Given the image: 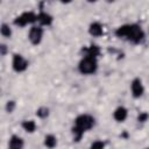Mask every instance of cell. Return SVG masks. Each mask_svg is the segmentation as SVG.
I'll list each match as a JSON object with an SVG mask.
<instances>
[{"label": "cell", "mask_w": 149, "mask_h": 149, "mask_svg": "<svg viewBox=\"0 0 149 149\" xmlns=\"http://www.w3.org/2000/svg\"><path fill=\"white\" fill-rule=\"evenodd\" d=\"M115 35L120 38H126L133 43H141L144 40V33L137 24H123L116 28Z\"/></svg>", "instance_id": "1"}, {"label": "cell", "mask_w": 149, "mask_h": 149, "mask_svg": "<svg viewBox=\"0 0 149 149\" xmlns=\"http://www.w3.org/2000/svg\"><path fill=\"white\" fill-rule=\"evenodd\" d=\"M94 126V118L90 114H80L74 120V126L72 128L73 139L79 141L85 132L90 130Z\"/></svg>", "instance_id": "2"}, {"label": "cell", "mask_w": 149, "mask_h": 149, "mask_svg": "<svg viewBox=\"0 0 149 149\" xmlns=\"http://www.w3.org/2000/svg\"><path fill=\"white\" fill-rule=\"evenodd\" d=\"M97 69H98V63H97V58L94 57L84 56L78 64V70L83 74H92L97 71Z\"/></svg>", "instance_id": "3"}, {"label": "cell", "mask_w": 149, "mask_h": 149, "mask_svg": "<svg viewBox=\"0 0 149 149\" xmlns=\"http://www.w3.org/2000/svg\"><path fill=\"white\" fill-rule=\"evenodd\" d=\"M37 21V15L34 12H24L21 15L16 16L14 20V24L17 27H24L27 24H31Z\"/></svg>", "instance_id": "4"}, {"label": "cell", "mask_w": 149, "mask_h": 149, "mask_svg": "<svg viewBox=\"0 0 149 149\" xmlns=\"http://www.w3.org/2000/svg\"><path fill=\"white\" fill-rule=\"evenodd\" d=\"M12 68L15 72H23L28 69V61L20 54H15L12 59Z\"/></svg>", "instance_id": "5"}, {"label": "cell", "mask_w": 149, "mask_h": 149, "mask_svg": "<svg viewBox=\"0 0 149 149\" xmlns=\"http://www.w3.org/2000/svg\"><path fill=\"white\" fill-rule=\"evenodd\" d=\"M28 38H29L31 44H34V45L40 44L42 42V38H43V28L41 26H33L29 29Z\"/></svg>", "instance_id": "6"}, {"label": "cell", "mask_w": 149, "mask_h": 149, "mask_svg": "<svg viewBox=\"0 0 149 149\" xmlns=\"http://www.w3.org/2000/svg\"><path fill=\"white\" fill-rule=\"evenodd\" d=\"M130 91L134 98H141L144 93V86L140 78H135L130 83Z\"/></svg>", "instance_id": "7"}, {"label": "cell", "mask_w": 149, "mask_h": 149, "mask_svg": "<svg viewBox=\"0 0 149 149\" xmlns=\"http://www.w3.org/2000/svg\"><path fill=\"white\" fill-rule=\"evenodd\" d=\"M128 116V109L125 106H119L113 112V118L116 122H123Z\"/></svg>", "instance_id": "8"}, {"label": "cell", "mask_w": 149, "mask_h": 149, "mask_svg": "<svg viewBox=\"0 0 149 149\" xmlns=\"http://www.w3.org/2000/svg\"><path fill=\"white\" fill-rule=\"evenodd\" d=\"M88 33L93 37H99L104 34V28L100 22H92L88 27Z\"/></svg>", "instance_id": "9"}, {"label": "cell", "mask_w": 149, "mask_h": 149, "mask_svg": "<svg viewBox=\"0 0 149 149\" xmlns=\"http://www.w3.org/2000/svg\"><path fill=\"white\" fill-rule=\"evenodd\" d=\"M24 146V142L22 140V137L17 136V135H12L9 141H8V147L12 149H22Z\"/></svg>", "instance_id": "10"}, {"label": "cell", "mask_w": 149, "mask_h": 149, "mask_svg": "<svg viewBox=\"0 0 149 149\" xmlns=\"http://www.w3.org/2000/svg\"><path fill=\"white\" fill-rule=\"evenodd\" d=\"M37 21L40 22L41 26H50L54 21V17L45 12H41L37 14Z\"/></svg>", "instance_id": "11"}, {"label": "cell", "mask_w": 149, "mask_h": 149, "mask_svg": "<svg viewBox=\"0 0 149 149\" xmlns=\"http://www.w3.org/2000/svg\"><path fill=\"white\" fill-rule=\"evenodd\" d=\"M21 127L23 128V130L31 134L36 130V122L34 120H23L21 123Z\"/></svg>", "instance_id": "12"}, {"label": "cell", "mask_w": 149, "mask_h": 149, "mask_svg": "<svg viewBox=\"0 0 149 149\" xmlns=\"http://www.w3.org/2000/svg\"><path fill=\"white\" fill-rule=\"evenodd\" d=\"M44 146L47 148H54L57 146V137L52 134H48L44 136Z\"/></svg>", "instance_id": "13"}, {"label": "cell", "mask_w": 149, "mask_h": 149, "mask_svg": "<svg viewBox=\"0 0 149 149\" xmlns=\"http://www.w3.org/2000/svg\"><path fill=\"white\" fill-rule=\"evenodd\" d=\"M84 51H85L84 56H90V57H94V58H97V56H99V54H100V49L97 45H91V47L86 48Z\"/></svg>", "instance_id": "14"}, {"label": "cell", "mask_w": 149, "mask_h": 149, "mask_svg": "<svg viewBox=\"0 0 149 149\" xmlns=\"http://www.w3.org/2000/svg\"><path fill=\"white\" fill-rule=\"evenodd\" d=\"M0 33H1V35L3 37L9 38L12 36V28H10V26L7 24V23H2L1 27H0Z\"/></svg>", "instance_id": "15"}, {"label": "cell", "mask_w": 149, "mask_h": 149, "mask_svg": "<svg viewBox=\"0 0 149 149\" xmlns=\"http://www.w3.org/2000/svg\"><path fill=\"white\" fill-rule=\"evenodd\" d=\"M49 108L48 107H44V106H42V107H40L37 111H36V115L38 116V118H41V119H45V118H48L49 116Z\"/></svg>", "instance_id": "16"}, {"label": "cell", "mask_w": 149, "mask_h": 149, "mask_svg": "<svg viewBox=\"0 0 149 149\" xmlns=\"http://www.w3.org/2000/svg\"><path fill=\"white\" fill-rule=\"evenodd\" d=\"M15 107H16V104H15L14 100H8L7 101V104H6V111H7V113H13V111L15 109Z\"/></svg>", "instance_id": "17"}, {"label": "cell", "mask_w": 149, "mask_h": 149, "mask_svg": "<svg viewBox=\"0 0 149 149\" xmlns=\"http://www.w3.org/2000/svg\"><path fill=\"white\" fill-rule=\"evenodd\" d=\"M148 119H149V114H148V113H146V112L140 113V114H139V116H137V121H139V122H146Z\"/></svg>", "instance_id": "18"}, {"label": "cell", "mask_w": 149, "mask_h": 149, "mask_svg": "<svg viewBox=\"0 0 149 149\" xmlns=\"http://www.w3.org/2000/svg\"><path fill=\"white\" fill-rule=\"evenodd\" d=\"M104 147H105V143L102 141H99V140L91 143V148H93V149H100V148H104Z\"/></svg>", "instance_id": "19"}, {"label": "cell", "mask_w": 149, "mask_h": 149, "mask_svg": "<svg viewBox=\"0 0 149 149\" xmlns=\"http://www.w3.org/2000/svg\"><path fill=\"white\" fill-rule=\"evenodd\" d=\"M0 50H1V55H2V56H5V55H6V52H7V47H6V44H3V43H2V44L0 45Z\"/></svg>", "instance_id": "20"}, {"label": "cell", "mask_w": 149, "mask_h": 149, "mask_svg": "<svg viewBox=\"0 0 149 149\" xmlns=\"http://www.w3.org/2000/svg\"><path fill=\"white\" fill-rule=\"evenodd\" d=\"M59 1H61L62 3H70L72 0H59Z\"/></svg>", "instance_id": "21"}, {"label": "cell", "mask_w": 149, "mask_h": 149, "mask_svg": "<svg viewBox=\"0 0 149 149\" xmlns=\"http://www.w3.org/2000/svg\"><path fill=\"white\" fill-rule=\"evenodd\" d=\"M97 1H98V0H87V2H91V3H92V2H97Z\"/></svg>", "instance_id": "22"}, {"label": "cell", "mask_w": 149, "mask_h": 149, "mask_svg": "<svg viewBox=\"0 0 149 149\" xmlns=\"http://www.w3.org/2000/svg\"><path fill=\"white\" fill-rule=\"evenodd\" d=\"M115 0H106V2H114Z\"/></svg>", "instance_id": "23"}]
</instances>
